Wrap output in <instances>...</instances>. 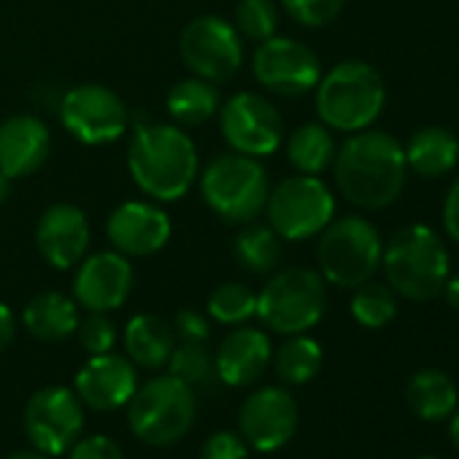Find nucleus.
Here are the masks:
<instances>
[{
  "instance_id": "obj_22",
  "label": "nucleus",
  "mask_w": 459,
  "mask_h": 459,
  "mask_svg": "<svg viewBox=\"0 0 459 459\" xmlns=\"http://www.w3.org/2000/svg\"><path fill=\"white\" fill-rule=\"evenodd\" d=\"M127 359L143 370H160L168 365L170 351L176 346L173 325L154 314H138L127 322L122 335Z\"/></svg>"
},
{
  "instance_id": "obj_38",
  "label": "nucleus",
  "mask_w": 459,
  "mask_h": 459,
  "mask_svg": "<svg viewBox=\"0 0 459 459\" xmlns=\"http://www.w3.org/2000/svg\"><path fill=\"white\" fill-rule=\"evenodd\" d=\"M170 325H173V333L178 335V341H200V343H205L208 335H211L208 319L200 311H195V308H181L173 316Z\"/></svg>"
},
{
  "instance_id": "obj_34",
  "label": "nucleus",
  "mask_w": 459,
  "mask_h": 459,
  "mask_svg": "<svg viewBox=\"0 0 459 459\" xmlns=\"http://www.w3.org/2000/svg\"><path fill=\"white\" fill-rule=\"evenodd\" d=\"M79 343L82 349L92 357V354H106L114 349L117 343V325L98 311H87V316H79V327H76Z\"/></svg>"
},
{
  "instance_id": "obj_14",
  "label": "nucleus",
  "mask_w": 459,
  "mask_h": 459,
  "mask_svg": "<svg viewBox=\"0 0 459 459\" xmlns=\"http://www.w3.org/2000/svg\"><path fill=\"white\" fill-rule=\"evenodd\" d=\"M252 74L263 90L284 98H300L316 90L322 63L306 44L287 36H271L255 49Z\"/></svg>"
},
{
  "instance_id": "obj_28",
  "label": "nucleus",
  "mask_w": 459,
  "mask_h": 459,
  "mask_svg": "<svg viewBox=\"0 0 459 459\" xmlns=\"http://www.w3.org/2000/svg\"><path fill=\"white\" fill-rule=\"evenodd\" d=\"M281 238L271 224H260V221H247L241 224L238 236L233 238V255L238 260V265L249 273L265 276L273 273L281 263Z\"/></svg>"
},
{
  "instance_id": "obj_23",
  "label": "nucleus",
  "mask_w": 459,
  "mask_h": 459,
  "mask_svg": "<svg viewBox=\"0 0 459 459\" xmlns=\"http://www.w3.org/2000/svg\"><path fill=\"white\" fill-rule=\"evenodd\" d=\"M403 149L408 170L424 178H440L459 162V141L446 127H421L408 138Z\"/></svg>"
},
{
  "instance_id": "obj_10",
  "label": "nucleus",
  "mask_w": 459,
  "mask_h": 459,
  "mask_svg": "<svg viewBox=\"0 0 459 459\" xmlns=\"http://www.w3.org/2000/svg\"><path fill=\"white\" fill-rule=\"evenodd\" d=\"M178 55L192 76L224 84L244 65V39L233 22L203 14L184 25L178 36Z\"/></svg>"
},
{
  "instance_id": "obj_12",
  "label": "nucleus",
  "mask_w": 459,
  "mask_h": 459,
  "mask_svg": "<svg viewBox=\"0 0 459 459\" xmlns=\"http://www.w3.org/2000/svg\"><path fill=\"white\" fill-rule=\"evenodd\" d=\"M60 122L79 143L103 146L127 133L130 111L114 90L103 84H79L63 95Z\"/></svg>"
},
{
  "instance_id": "obj_17",
  "label": "nucleus",
  "mask_w": 459,
  "mask_h": 459,
  "mask_svg": "<svg viewBox=\"0 0 459 459\" xmlns=\"http://www.w3.org/2000/svg\"><path fill=\"white\" fill-rule=\"evenodd\" d=\"M170 219L168 213L149 200H127L119 203L108 221L106 236L114 247V252L125 257H152L170 241Z\"/></svg>"
},
{
  "instance_id": "obj_30",
  "label": "nucleus",
  "mask_w": 459,
  "mask_h": 459,
  "mask_svg": "<svg viewBox=\"0 0 459 459\" xmlns=\"http://www.w3.org/2000/svg\"><path fill=\"white\" fill-rule=\"evenodd\" d=\"M165 368L170 370V376L184 381L195 394L203 392V389H211L213 381H219L213 354L200 341H181L178 346H173L170 359H168Z\"/></svg>"
},
{
  "instance_id": "obj_40",
  "label": "nucleus",
  "mask_w": 459,
  "mask_h": 459,
  "mask_svg": "<svg viewBox=\"0 0 459 459\" xmlns=\"http://www.w3.org/2000/svg\"><path fill=\"white\" fill-rule=\"evenodd\" d=\"M17 335V319H14V311L6 306V303H0V354H4L12 341Z\"/></svg>"
},
{
  "instance_id": "obj_39",
  "label": "nucleus",
  "mask_w": 459,
  "mask_h": 459,
  "mask_svg": "<svg viewBox=\"0 0 459 459\" xmlns=\"http://www.w3.org/2000/svg\"><path fill=\"white\" fill-rule=\"evenodd\" d=\"M443 224H446L448 238L459 244V176L448 186V195H446V203H443Z\"/></svg>"
},
{
  "instance_id": "obj_29",
  "label": "nucleus",
  "mask_w": 459,
  "mask_h": 459,
  "mask_svg": "<svg viewBox=\"0 0 459 459\" xmlns=\"http://www.w3.org/2000/svg\"><path fill=\"white\" fill-rule=\"evenodd\" d=\"M273 365H276V373L281 381H287L292 386L308 384L322 370V346L314 338H308L306 333L290 335L273 354Z\"/></svg>"
},
{
  "instance_id": "obj_35",
  "label": "nucleus",
  "mask_w": 459,
  "mask_h": 459,
  "mask_svg": "<svg viewBox=\"0 0 459 459\" xmlns=\"http://www.w3.org/2000/svg\"><path fill=\"white\" fill-rule=\"evenodd\" d=\"M284 12L303 28H325L341 12L346 0H279Z\"/></svg>"
},
{
  "instance_id": "obj_11",
  "label": "nucleus",
  "mask_w": 459,
  "mask_h": 459,
  "mask_svg": "<svg viewBox=\"0 0 459 459\" xmlns=\"http://www.w3.org/2000/svg\"><path fill=\"white\" fill-rule=\"evenodd\" d=\"M216 114L227 146L238 154L263 160L276 154L284 143V119L260 92H236L219 106Z\"/></svg>"
},
{
  "instance_id": "obj_1",
  "label": "nucleus",
  "mask_w": 459,
  "mask_h": 459,
  "mask_svg": "<svg viewBox=\"0 0 459 459\" xmlns=\"http://www.w3.org/2000/svg\"><path fill=\"white\" fill-rule=\"evenodd\" d=\"M333 173L341 195L365 211L392 205L408 178L405 149L397 138L381 130L351 133L333 160Z\"/></svg>"
},
{
  "instance_id": "obj_43",
  "label": "nucleus",
  "mask_w": 459,
  "mask_h": 459,
  "mask_svg": "<svg viewBox=\"0 0 459 459\" xmlns=\"http://www.w3.org/2000/svg\"><path fill=\"white\" fill-rule=\"evenodd\" d=\"M9 197H12V178L0 173V205H4Z\"/></svg>"
},
{
  "instance_id": "obj_4",
  "label": "nucleus",
  "mask_w": 459,
  "mask_h": 459,
  "mask_svg": "<svg viewBox=\"0 0 459 459\" xmlns=\"http://www.w3.org/2000/svg\"><path fill=\"white\" fill-rule=\"evenodd\" d=\"M386 90L381 74L362 60H346L322 74L316 84V114L338 133L368 130L384 111Z\"/></svg>"
},
{
  "instance_id": "obj_41",
  "label": "nucleus",
  "mask_w": 459,
  "mask_h": 459,
  "mask_svg": "<svg viewBox=\"0 0 459 459\" xmlns=\"http://www.w3.org/2000/svg\"><path fill=\"white\" fill-rule=\"evenodd\" d=\"M443 295H446V303L459 311V273L456 276H448L446 279V287H443Z\"/></svg>"
},
{
  "instance_id": "obj_24",
  "label": "nucleus",
  "mask_w": 459,
  "mask_h": 459,
  "mask_svg": "<svg viewBox=\"0 0 459 459\" xmlns=\"http://www.w3.org/2000/svg\"><path fill=\"white\" fill-rule=\"evenodd\" d=\"M25 330L44 343L65 341L79 327V306L63 292H41L36 295L22 314Z\"/></svg>"
},
{
  "instance_id": "obj_33",
  "label": "nucleus",
  "mask_w": 459,
  "mask_h": 459,
  "mask_svg": "<svg viewBox=\"0 0 459 459\" xmlns=\"http://www.w3.org/2000/svg\"><path fill=\"white\" fill-rule=\"evenodd\" d=\"M279 20H281V14L273 0H238L233 25L241 33V39L263 44L271 36H276Z\"/></svg>"
},
{
  "instance_id": "obj_20",
  "label": "nucleus",
  "mask_w": 459,
  "mask_h": 459,
  "mask_svg": "<svg viewBox=\"0 0 459 459\" xmlns=\"http://www.w3.org/2000/svg\"><path fill=\"white\" fill-rule=\"evenodd\" d=\"M52 152L49 127L33 114H14L0 122V173L14 178L33 176Z\"/></svg>"
},
{
  "instance_id": "obj_37",
  "label": "nucleus",
  "mask_w": 459,
  "mask_h": 459,
  "mask_svg": "<svg viewBox=\"0 0 459 459\" xmlns=\"http://www.w3.org/2000/svg\"><path fill=\"white\" fill-rule=\"evenodd\" d=\"M68 459H125V454L108 435H90L71 446Z\"/></svg>"
},
{
  "instance_id": "obj_13",
  "label": "nucleus",
  "mask_w": 459,
  "mask_h": 459,
  "mask_svg": "<svg viewBox=\"0 0 459 459\" xmlns=\"http://www.w3.org/2000/svg\"><path fill=\"white\" fill-rule=\"evenodd\" d=\"M84 429V403L68 386H44L25 405V435L44 454H65Z\"/></svg>"
},
{
  "instance_id": "obj_31",
  "label": "nucleus",
  "mask_w": 459,
  "mask_h": 459,
  "mask_svg": "<svg viewBox=\"0 0 459 459\" xmlns=\"http://www.w3.org/2000/svg\"><path fill=\"white\" fill-rule=\"evenodd\" d=\"M351 316L368 327V330H381L397 316V295L389 284L381 281H365L354 287L351 295Z\"/></svg>"
},
{
  "instance_id": "obj_16",
  "label": "nucleus",
  "mask_w": 459,
  "mask_h": 459,
  "mask_svg": "<svg viewBox=\"0 0 459 459\" xmlns=\"http://www.w3.org/2000/svg\"><path fill=\"white\" fill-rule=\"evenodd\" d=\"M135 271L130 257L119 252H95L76 265L74 276V300L84 311L111 314L122 308L133 292Z\"/></svg>"
},
{
  "instance_id": "obj_7",
  "label": "nucleus",
  "mask_w": 459,
  "mask_h": 459,
  "mask_svg": "<svg viewBox=\"0 0 459 459\" xmlns=\"http://www.w3.org/2000/svg\"><path fill=\"white\" fill-rule=\"evenodd\" d=\"M197 413V394L176 376H157L138 384L127 403L133 435L146 446H170L181 440Z\"/></svg>"
},
{
  "instance_id": "obj_9",
  "label": "nucleus",
  "mask_w": 459,
  "mask_h": 459,
  "mask_svg": "<svg viewBox=\"0 0 459 459\" xmlns=\"http://www.w3.org/2000/svg\"><path fill=\"white\" fill-rule=\"evenodd\" d=\"M265 216L281 241H308L335 219V197L319 176L298 173L268 192Z\"/></svg>"
},
{
  "instance_id": "obj_2",
  "label": "nucleus",
  "mask_w": 459,
  "mask_h": 459,
  "mask_svg": "<svg viewBox=\"0 0 459 459\" xmlns=\"http://www.w3.org/2000/svg\"><path fill=\"white\" fill-rule=\"evenodd\" d=\"M127 168L135 186L157 203L181 200L200 168L195 141L170 122H138L127 146Z\"/></svg>"
},
{
  "instance_id": "obj_5",
  "label": "nucleus",
  "mask_w": 459,
  "mask_h": 459,
  "mask_svg": "<svg viewBox=\"0 0 459 459\" xmlns=\"http://www.w3.org/2000/svg\"><path fill=\"white\" fill-rule=\"evenodd\" d=\"M268 192V170L249 154H216L200 173V195L205 205L227 224H247L257 219L265 211Z\"/></svg>"
},
{
  "instance_id": "obj_15",
  "label": "nucleus",
  "mask_w": 459,
  "mask_h": 459,
  "mask_svg": "<svg viewBox=\"0 0 459 459\" xmlns=\"http://www.w3.org/2000/svg\"><path fill=\"white\" fill-rule=\"evenodd\" d=\"M298 421H300L298 403L284 386H263L252 392L238 411L241 437L247 440V446L263 454L287 446L298 432Z\"/></svg>"
},
{
  "instance_id": "obj_36",
  "label": "nucleus",
  "mask_w": 459,
  "mask_h": 459,
  "mask_svg": "<svg viewBox=\"0 0 459 459\" xmlns=\"http://www.w3.org/2000/svg\"><path fill=\"white\" fill-rule=\"evenodd\" d=\"M247 454H249L247 440L230 429H219L208 435L200 448V459H247Z\"/></svg>"
},
{
  "instance_id": "obj_27",
  "label": "nucleus",
  "mask_w": 459,
  "mask_h": 459,
  "mask_svg": "<svg viewBox=\"0 0 459 459\" xmlns=\"http://www.w3.org/2000/svg\"><path fill=\"white\" fill-rule=\"evenodd\" d=\"M408 408L424 421H440L456 411V386L440 370H419L405 386Z\"/></svg>"
},
{
  "instance_id": "obj_42",
  "label": "nucleus",
  "mask_w": 459,
  "mask_h": 459,
  "mask_svg": "<svg viewBox=\"0 0 459 459\" xmlns=\"http://www.w3.org/2000/svg\"><path fill=\"white\" fill-rule=\"evenodd\" d=\"M6 459H47V454L39 451V448H20V451L9 454Z\"/></svg>"
},
{
  "instance_id": "obj_3",
  "label": "nucleus",
  "mask_w": 459,
  "mask_h": 459,
  "mask_svg": "<svg viewBox=\"0 0 459 459\" xmlns=\"http://www.w3.org/2000/svg\"><path fill=\"white\" fill-rule=\"evenodd\" d=\"M386 284L394 295L424 303L443 292L448 279V252L427 224H408L389 238L381 255Z\"/></svg>"
},
{
  "instance_id": "obj_19",
  "label": "nucleus",
  "mask_w": 459,
  "mask_h": 459,
  "mask_svg": "<svg viewBox=\"0 0 459 459\" xmlns=\"http://www.w3.org/2000/svg\"><path fill=\"white\" fill-rule=\"evenodd\" d=\"M138 389L135 365L114 351L92 354L76 373L74 392L92 411H117L130 403Z\"/></svg>"
},
{
  "instance_id": "obj_18",
  "label": "nucleus",
  "mask_w": 459,
  "mask_h": 459,
  "mask_svg": "<svg viewBox=\"0 0 459 459\" xmlns=\"http://www.w3.org/2000/svg\"><path fill=\"white\" fill-rule=\"evenodd\" d=\"M90 241H92L90 219L79 205L55 203L41 213L36 227V247L52 268L57 271L76 268L87 257Z\"/></svg>"
},
{
  "instance_id": "obj_26",
  "label": "nucleus",
  "mask_w": 459,
  "mask_h": 459,
  "mask_svg": "<svg viewBox=\"0 0 459 459\" xmlns=\"http://www.w3.org/2000/svg\"><path fill=\"white\" fill-rule=\"evenodd\" d=\"M219 84L205 82L200 76L181 79L170 87L165 98V108L176 125H203L219 111Z\"/></svg>"
},
{
  "instance_id": "obj_8",
  "label": "nucleus",
  "mask_w": 459,
  "mask_h": 459,
  "mask_svg": "<svg viewBox=\"0 0 459 459\" xmlns=\"http://www.w3.org/2000/svg\"><path fill=\"white\" fill-rule=\"evenodd\" d=\"M327 311V281L311 268H287L276 273L257 295L260 322L279 335L308 333Z\"/></svg>"
},
{
  "instance_id": "obj_6",
  "label": "nucleus",
  "mask_w": 459,
  "mask_h": 459,
  "mask_svg": "<svg viewBox=\"0 0 459 459\" xmlns=\"http://www.w3.org/2000/svg\"><path fill=\"white\" fill-rule=\"evenodd\" d=\"M316 263L327 284L341 290H354L376 276L381 268V236L378 230L362 216L333 219L316 236Z\"/></svg>"
},
{
  "instance_id": "obj_44",
  "label": "nucleus",
  "mask_w": 459,
  "mask_h": 459,
  "mask_svg": "<svg viewBox=\"0 0 459 459\" xmlns=\"http://www.w3.org/2000/svg\"><path fill=\"white\" fill-rule=\"evenodd\" d=\"M448 435H451V443H454V446H456V451H459V411H454V416H451Z\"/></svg>"
},
{
  "instance_id": "obj_25",
  "label": "nucleus",
  "mask_w": 459,
  "mask_h": 459,
  "mask_svg": "<svg viewBox=\"0 0 459 459\" xmlns=\"http://www.w3.org/2000/svg\"><path fill=\"white\" fill-rule=\"evenodd\" d=\"M335 152L338 146L333 130L322 122H306L287 138V160L298 173L306 176H322L327 168H333Z\"/></svg>"
},
{
  "instance_id": "obj_45",
  "label": "nucleus",
  "mask_w": 459,
  "mask_h": 459,
  "mask_svg": "<svg viewBox=\"0 0 459 459\" xmlns=\"http://www.w3.org/2000/svg\"><path fill=\"white\" fill-rule=\"evenodd\" d=\"M419 459H437V456H419Z\"/></svg>"
},
{
  "instance_id": "obj_21",
  "label": "nucleus",
  "mask_w": 459,
  "mask_h": 459,
  "mask_svg": "<svg viewBox=\"0 0 459 459\" xmlns=\"http://www.w3.org/2000/svg\"><path fill=\"white\" fill-rule=\"evenodd\" d=\"M271 359V338L257 327H236L227 333L213 354L216 376L227 386H249L260 381Z\"/></svg>"
},
{
  "instance_id": "obj_32",
  "label": "nucleus",
  "mask_w": 459,
  "mask_h": 459,
  "mask_svg": "<svg viewBox=\"0 0 459 459\" xmlns=\"http://www.w3.org/2000/svg\"><path fill=\"white\" fill-rule=\"evenodd\" d=\"M208 316L219 325H244L257 314V295L238 281H224L208 295Z\"/></svg>"
}]
</instances>
